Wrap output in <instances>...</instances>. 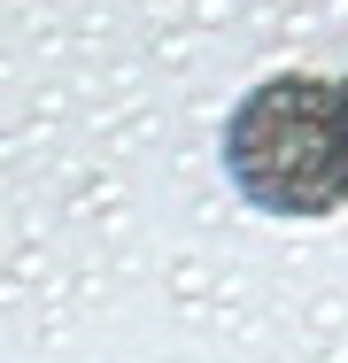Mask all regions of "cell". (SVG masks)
<instances>
[{
	"label": "cell",
	"instance_id": "obj_1",
	"mask_svg": "<svg viewBox=\"0 0 348 363\" xmlns=\"http://www.w3.org/2000/svg\"><path fill=\"white\" fill-rule=\"evenodd\" d=\"M224 178L263 217H333L348 209V147L333 116V77H263L224 116Z\"/></svg>",
	"mask_w": 348,
	"mask_h": 363
},
{
	"label": "cell",
	"instance_id": "obj_2",
	"mask_svg": "<svg viewBox=\"0 0 348 363\" xmlns=\"http://www.w3.org/2000/svg\"><path fill=\"white\" fill-rule=\"evenodd\" d=\"M333 116H341V147H348V77L333 85Z\"/></svg>",
	"mask_w": 348,
	"mask_h": 363
}]
</instances>
